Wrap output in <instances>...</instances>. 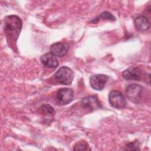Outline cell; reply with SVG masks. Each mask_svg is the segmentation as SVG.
<instances>
[{"instance_id": "9a60e30c", "label": "cell", "mask_w": 151, "mask_h": 151, "mask_svg": "<svg viewBox=\"0 0 151 151\" xmlns=\"http://www.w3.org/2000/svg\"><path fill=\"white\" fill-rule=\"evenodd\" d=\"M140 143L138 140H136L132 142L128 143L126 146V150H140Z\"/></svg>"}, {"instance_id": "6da1fadb", "label": "cell", "mask_w": 151, "mask_h": 151, "mask_svg": "<svg viewBox=\"0 0 151 151\" xmlns=\"http://www.w3.org/2000/svg\"><path fill=\"white\" fill-rule=\"evenodd\" d=\"M22 26L21 19L15 15L6 16L4 18V29L10 38L17 40Z\"/></svg>"}, {"instance_id": "9c48e42d", "label": "cell", "mask_w": 151, "mask_h": 151, "mask_svg": "<svg viewBox=\"0 0 151 151\" xmlns=\"http://www.w3.org/2000/svg\"><path fill=\"white\" fill-rule=\"evenodd\" d=\"M41 61L44 66L50 68H55L59 64L57 57L51 52L43 54L41 57Z\"/></svg>"}, {"instance_id": "3957f363", "label": "cell", "mask_w": 151, "mask_h": 151, "mask_svg": "<svg viewBox=\"0 0 151 151\" xmlns=\"http://www.w3.org/2000/svg\"><path fill=\"white\" fill-rule=\"evenodd\" d=\"M143 87L137 84H131L128 86L126 90V96L131 101L137 103L140 100Z\"/></svg>"}, {"instance_id": "30bf717a", "label": "cell", "mask_w": 151, "mask_h": 151, "mask_svg": "<svg viewBox=\"0 0 151 151\" xmlns=\"http://www.w3.org/2000/svg\"><path fill=\"white\" fill-rule=\"evenodd\" d=\"M122 76L127 80H139L140 79V70L137 67H131L125 70Z\"/></svg>"}, {"instance_id": "277c9868", "label": "cell", "mask_w": 151, "mask_h": 151, "mask_svg": "<svg viewBox=\"0 0 151 151\" xmlns=\"http://www.w3.org/2000/svg\"><path fill=\"white\" fill-rule=\"evenodd\" d=\"M109 101L112 107L117 109L124 108L126 104V101L124 96L117 90H113L110 93Z\"/></svg>"}, {"instance_id": "8fae6325", "label": "cell", "mask_w": 151, "mask_h": 151, "mask_svg": "<svg viewBox=\"0 0 151 151\" xmlns=\"http://www.w3.org/2000/svg\"><path fill=\"white\" fill-rule=\"evenodd\" d=\"M134 22L136 28L140 31H146L150 27V22L144 15H139L136 17Z\"/></svg>"}, {"instance_id": "5bb4252c", "label": "cell", "mask_w": 151, "mask_h": 151, "mask_svg": "<svg viewBox=\"0 0 151 151\" xmlns=\"http://www.w3.org/2000/svg\"><path fill=\"white\" fill-rule=\"evenodd\" d=\"M41 110L44 114L48 116H52L54 114V110L53 107L49 104H44L41 106Z\"/></svg>"}, {"instance_id": "7c38bea8", "label": "cell", "mask_w": 151, "mask_h": 151, "mask_svg": "<svg viewBox=\"0 0 151 151\" xmlns=\"http://www.w3.org/2000/svg\"><path fill=\"white\" fill-rule=\"evenodd\" d=\"M101 19H107V20L113 21H115L116 18L110 12L108 11H104L102 12L100 15H99L98 17H97L96 18L93 19L91 22L93 23H96Z\"/></svg>"}, {"instance_id": "8992f818", "label": "cell", "mask_w": 151, "mask_h": 151, "mask_svg": "<svg viewBox=\"0 0 151 151\" xmlns=\"http://www.w3.org/2000/svg\"><path fill=\"white\" fill-rule=\"evenodd\" d=\"M108 79L109 77L105 74H95L90 77V85L96 90H102Z\"/></svg>"}, {"instance_id": "5b68a950", "label": "cell", "mask_w": 151, "mask_h": 151, "mask_svg": "<svg viewBox=\"0 0 151 151\" xmlns=\"http://www.w3.org/2000/svg\"><path fill=\"white\" fill-rule=\"evenodd\" d=\"M83 108L88 111H92L101 107L100 102L96 96H90L83 99L81 101Z\"/></svg>"}, {"instance_id": "7a4b0ae2", "label": "cell", "mask_w": 151, "mask_h": 151, "mask_svg": "<svg viewBox=\"0 0 151 151\" xmlns=\"http://www.w3.org/2000/svg\"><path fill=\"white\" fill-rule=\"evenodd\" d=\"M54 77L60 84L70 85L73 80L74 73L70 68L63 66L55 72Z\"/></svg>"}, {"instance_id": "52a82bcc", "label": "cell", "mask_w": 151, "mask_h": 151, "mask_svg": "<svg viewBox=\"0 0 151 151\" xmlns=\"http://www.w3.org/2000/svg\"><path fill=\"white\" fill-rule=\"evenodd\" d=\"M73 98V91L70 88H62L58 90L57 93L58 102L62 105L70 103Z\"/></svg>"}, {"instance_id": "4fadbf2b", "label": "cell", "mask_w": 151, "mask_h": 151, "mask_svg": "<svg viewBox=\"0 0 151 151\" xmlns=\"http://www.w3.org/2000/svg\"><path fill=\"white\" fill-rule=\"evenodd\" d=\"M74 150H90L91 149L89 147L88 143L84 140H81L78 142L73 148Z\"/></svg>"}, {"instance_id": "ba28073f", "label": "cell", "mask_w": 151, "mask_h": 151, "mask_svg": "<svg viewBox=\"0 0 151 151\" xmlns=\"http://www.w3.org/2000/svg\"><path fill=\"white\" fill-rule=\"evenodd\" d=\"M69 50V45L64 42H58L53 44L50 47V52L55 57L64 56Z\"/></svg>"}]
</instances>
